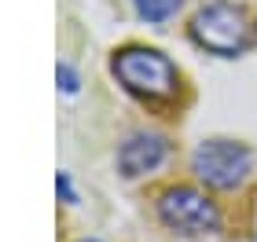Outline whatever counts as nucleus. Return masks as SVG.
Masks as SVG:
<instances>
[{"label": "nucleus", "instance_id": "obj_1", "mask_svg": "<svg viewBox=\"0 0 257 242\" xmlns=\"http://www.w3.org/2000/svg\"><path fill=\"white\" fill-rule=\"evenodd\" d=\"M110 74L118 77L125 92L140 99H169L180 85V74L169 63V55H162L158 48H144V44H128V48L114 52Z\"/></svg>", "mask_w": 257, "mask_h": 242}, {"label": "nucleus", "instance_id": "obj_2", "mask_svg": "<svg viewBox=\"0 0 257 242\" xmlns=\"http://www.w3.org/2000/svg\"><path fill=\"white\" fill-rule=\"evenodd\" d=\"M191 41L209 55H224V59H235V55L246 52L250 44V22L242 15V8L228 4V0H213V4L198 8L191 19Z\"/></svg>", "mask_w": 257, "mask_h": 242}, {"label": "nucleus", "instance_id": "obj_3", "mask_svg": "<svg viewBox=\"0 0 257 242\" xmlns=\"http://www.w3.org/2000/svg\"><path fill=\"white\" fill-rule=\"evenodd\" d=\"M253 169L250 147H242L235 140H202L191 154V172L206 187L217 191H235Z\"/></svg>", "mask_w": 257, "mask_h": 242}, {"label": "nucleus", "instance_id": "obj_4", "mask_svg": "<svg viewBox=\"0 0 257 242\" xmlns=\"http://www.w3.org/2000/svg\"><path fill=\"white\" fill-rule=\"evenodd\" d=\"M158 220L180 235H209L220 227L217 205L195 187H169L158 194Z\"/></svg>", "mask_w": 257, "mask_h": 242}, {"label": "nucleus", "instance_id": "obj_5", "mask_svg": "<svg viewBox=\"0 0 257 242\" xmlns=\"http://www.w3.org/2000/svg\"><path fill=\"white\" fill-rule=\"evenodd\" d=\"M166 154H169V143L162 140V136L136 132V136H128V140L118 147V169H121V176L136 180V176L155 172L162 161H166Z\"/></svg>", "mask_w": 257, "mask_h": 242}, {"label": "nucleus", "instance_id": "obj_6", "mask_svg": "<svg viewBox=\"0 0 257 242\" xmlns=\"http://www.w3.org/2000/svg\"><path fill=\"white\" fill-rule=\"evenodd\" d=\"M184 0H133V8H136V15L144 19V22H169L173 15L180 11Z\"/></svg>", "mask_w": 257, "mask_h": 242}, {"label": "nucleus", "instance_id": "obj_7", "mask_svg": "<svg viewBox=\"0 0 257 242\" xmlns=\"http://www.w3.org/2000/svg\"><path fill=\"white\" fill-rule=\"evenodd\" d=\"M55 81H59V88L66 92V96H74V92H77V74H74V66L59 63V66H55Z\"/></svg>", "mask_w": 257, "mask_h": 242}, {"label": "nucleus", "instance_id": "obj_8", "mask_svg": "<svg viewBox=\"0 0 257 242\" xmlns=\"http://www.w3.org/2000/svg\"><path fill=\"white\" fill-rule=\"evenodd\" d=\"M55 191H59V198H63V202H77L74 183H70V176H66V172H59V176H55Z\"/></svg>", "mask_w": 257, "mask_h": 242}, {"label": "nucleus", "instance_id": "obj_9", "mask_svg": "<svg viewBox=\"0 0 257 242\" xmlns=\"http://www.w3.org/2000/svg\"><path fill=\"white\" fill-rule=\"evenodd\" d=\"M81 242H96V238H81Z\"/></svg>", "mask_w": 257, "mask_h": 242}]
</instances>
